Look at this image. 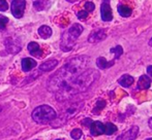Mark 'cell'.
I'll return each mask as SVG.
<instances>
[{"label":"cell","instance_id":"31","mask_svg":"<svg viewBox=\"0 0 152 140\" xmlns=\"http://www.w3.org/2000/svg\"><path fill=\"white\" fill-rule=\"evenodd\" d=\"M149 45H151V46H152V37H151L150 41H149Z\"/></svg>","mask_w":152,"mask_h":140},{"label":"cell","instance_id":"28","mask_svg":"<svg viewBox=\"0 0 152 140\" xmlns=\"http://www.w3.org/2000/svg\"><path fill=\"white\" fill-rule=\"evenodd\" d=\"M87 17H88V12H87V10H80V12H78V18L80 19V20H84Z\"/></svg>","mask_w":152,"mask_h":140},{"label":"cell","instance_id":"14","mask_svg":"<svg viewBox=\"0 0 152 140\" xmlns=\"http://www.w3.org/2000/svg\"><path fill=\"white\" fill-rule=\"evenodd\" d=\"M36 66V62L31 58H24L22 60V69L23 71L28 72Z\"/></svg>","mask_w":152,"mask_h":140},{"label":"cell","instance_id":"35","mask_svg":"<svg viewBox=\"0 0 152 140\" xmlns=\"http://www.w3.org/2000/svg\"><path fill=\"white\" fill-rule=\"evenodd\" d=\"M57 140H61V139H57Z\"/></svg>","mask_w":152,"mask_h":140},{"label":"cell","instance_id":"29","mask_svg":"<svg viewBox=\"0 0 152 140\" xmlns=\"http://www.w3.org/2000/svg\"><path fill=\"white\" fill-rule=\"evenodd\" d=\"M82 124L84 125L85 127H90L92 124V120L91 118H85V120H83Z\"/></svg>","mask_w":152,"mask_h":140},{"label":"cell","instance_id":"17","mask_svg":"<svg viewBox=\"0 0 152 140\" xmlns=\"http://www.w3.org/2000/svg\"><path fill=\"white\" fill-rule=\"evenodd\" d=\"M96 65L97 67H99L100 69H107V68H110L111 66L114 65V61H107L104 58L102 57H99V58L96 60Z\"/></svg>","mask_w":152,"mask_h":140},{"label":"cell","instance_id":"25","mask_svg":"<svg viewBox=\"0 0 152 140\" xmlns=\"http://www.w3.org/2000/svg\"><path fill=\"white\" fill-rule=\"evenodd\" d=\"M8 23V19L4 16H0V31L5 29L6 24Z\"/></svg>","mask_w":152,"mask_h":140},{"label":"cell","instance_id":"33","mask_svg":"<svg viewBox=\"0 0 152 140\" xmlns=\"http://www.w3.org/2000/svg\"><path fill=\"white\" fill-rule=\"evenodd\" d=\"M147 140H152V138H148V139H147Z\"/></svg>","mask_w":152,"mask_h":140},{"label":"cell","instance_id":"30","mask_svg":"<svg viewBox=\"0 0 152 140\" xmlns=\"http://www.w3.org/2000/svg\"><path fill=\"white\" fill-rule=\"evenodd\" d=\"M147 73H148L149 75L152 77V65L151 66H148V68H147Z\"/></svg>","mask_w":152,"mask_h":140},{"label":"cell","instance_id":"13","mask_svg":"<svg viewBox=\"0 0 152 140\" xmlns=\"http://www.w3.org/2000/svg\"><path fill=\"white\" fill-rule=\"evenodd\" d=\"M58 65V61L57 60H48L45 63H42L39 66V70L42 72H47V71H51L55 68V67Z\"/></svg>","mask_w":152,"mask_h":140},{"label":"cell","instance_id":"12","mask_svg":"<svg viewBox=\"0 0 152 140\" xmlns=\"http://www.w3.org/2000/svg\"><path fill=\"white\" fill-rule=\"evenodd\" d=\"M27 48H28L29 53H30L32 56L36 57V58H42V50L39 48V45L36 42L34 41L30 42L28 44V46H27Z\"/></svg>","mask_w":152,"mask_h":140},{"label":"cell","instance_id":"20","mask_svg":"<svg viewBox=\"0 0 152 140\" xmlns=\"http://www.w3.org/2000/svg\"><path fill=\"white\" fill-rule=\"evenodd\" d=\"M116 131H117V127L115 126V125H113L112 123H108V124H106V126H104V133H106L107 135L114 134Z\"/></svg>","mask_w":152,"mask_h":140},{"label":"cell","instance_id":"23","mask_svg":"<svg viewBox=\"0 0 152 140\" xmlns=\"http://www.w3.org/2000/svg\"><path fill=\"white\" fill-rule=\"evenodd\" d=\"M82 134H83L82 130H80V129H75V130H72V133H70V136H72L74 139L78 140L82 137Z\"/></svg>","mask_w":152,"mask_h":140},{"label":"cell","instance_id":"34","mask_svg":"<svg viewBox=\"0 0 152 140\" xmlns=\"http://www.w3.org/2000/svg\"><path fill=\"white\" fill-rule=\"evenodd\" d=\"M0 111H1V106H0Z\"/></svg>","mask_w":152,"mask_h":140},{"label":"cell","instance_id":"9","mask_svg":"<svg viewBox=\"0 0 152 140\" xmlns=\"http://www.w3.org/2000/svg\"><path fill=\"white\" fill-rule=\"evenodd\" d=\"M139 134V127L132 126L130 129H128L125 133H123L122 135L117 138V140H134L136 137Z\"/></svg>","mask_w":152,"mask_h":140},{"label":"cell","instance_id":"15","mask_svg":"<svg viewBox=\"0 0 152 140\" xmlns=\"http://www.w3.org/2000/svg\"><path fill=\"white\" fill-rule=\"evenodd\" d=\"M134 79L132 76L128 75V74H124V75H122L120 78H119L118 82L121 84L122 87H124V88H128V87H130L132 84H134Z\"/></svg>","mask_w":152,"mask_h":140},{"label":"cell","instance_id":"21","mask_svg":"<svg viewBox=\"0 0 152 140\" xmlns=\"http://www.w3.org/2000/svg\"><path fill=\"white\" fill-rule=\"evenodd\" d=\"M33 6L36 8V10H42L47 7L45 5V0H36V1H34Z\"/></svg>","mask_w":152,"mask_h":140},{"label":"cell","instance_id":"3","mask_svg":"<svg viewBox=\"0 0 152 140\" xmlns=\"http://www.w3.org/2000/svg\"><path fill=\"white\" fill-rule=\"evenodd\" d=\"M83 32V27L80 24H74L61 37L60 48L63 52H69L75 45L77 38Z\"/></svg>","mask_w":152,"mask_h":140},{"label":"cell","instance_id":"2","mask_svg":"<svg viewBox=\"0 0 152 140\" xmlns=\"http://www.w3.org/2000/svg\"><path fill=\"white\" fill-rule=\"evenodd\" d=\"M99 77V73L94 69H86L72 79L67 86L64 87L59 92L55 93V97L58 101H64L72 98L76 94L85 92L90 86Z\"/></svg>","mask_w":152,"mask_h":140},{"label":"cell","instance_id":"27","mask_svg":"<svg viewBox=\"0 0 152 140\" xmlns=\"http://www.w3.org/2000/svg\"><path fill=\"white\" fill-rule=\"evenodd\" d=\"M8 9V4L5 0H0V12H5Z\"/></svg>","mask_w":152,"mask_h":140},{"label":"cell","instance_id":"32","mask_svg":"<svg viewBox=\"0 0 152 140\" xmlns=\"http://www.w3.org/2000/svg\"><path fill=\"white\" fill-rule=\"evenodd\" d=\"M66 1H68V2H75V1H77V0H66Z\"/></svg>","mask_w":152,"mask_h":140},{"label":"cell","instance_id":"22","mask_svg":"<svg viewBox=\"0 0 152 140\" xmlns=\"http://www.w3.org/2000/svg\"><path fill=\"white\" fill-rule=\"evenodd\" d=\"M111 53L115 54V59H118L122 55V53H123V50H122V48L120 45H117L116 48H111Z\"/></svg>","mask_w":152,"mask_h":140},{"label":"cell","instance_id":"1","mask_svg":"<svg viewBox=\"0 0 152 140\" xmlns=\"http://www.w3.org/2000/svg\"><path fill=\"white\" fill-rule=\"evenodd\" d=\"M89 59L86 56H79L72 58L60 68L48 80V90L52 93H57L67 86L79 74L85 71L88 66Z\"/></svg>","mask_w":152,"mask_h":140},{"label":"cell","instance_id":"10","mask_svg":"<svg viewBox=\"0 0 152 140\" xmlns=\"http://www.w3.org/2000/svg\"><path fill=\"white\" fill-rule=\"evenodd\" d=\"M90 128V132L93 136H99L102 134H104V125L102 122H92Z\"/></svg>","mask_w":152,"mask_h":140},{"label":"cell","instance_id":"18","mask_svg":"<svg viewBox=\"0 0 152 140\" xmlns=\"http://www.w3.org/2000/svg\"><path fill=\"white\" fill-rule=\"evenodd\" d=\"M38 34L44 39H48L52 35V29L49 26H42L38 28Z\"/></svg>","mask_w":152,"mask_h":140},{"label":"cell","instance_id":"16","mask_svg":"<svg viewBox=\"0 0 152 140\" xmlns=\"http://www.w3.org/2000/svg\"><path fill=\"white\" fill-rule=\"evenodd\" d=\"M150 84H151L150 78L147 75H142L138 82V89H140V90H146V89H148L150 87Z\"/></svg>","mask_w":152,"mask_h":140},{"label":"cell","instance_id":"5","mask_svg":"<svg viewBox=\"0 0 152 140\" xmlns=\"http://www.w3.org/2000/svg\"><path fill=\"white\" fill-rule=\"evenodd\" d=\"M83 106V102H77V103H72L68 106H66L62 112L60 113V115L57 118H55L54 124H52V126L54 128H57V127H60L64 123H66V121H68L69 118H72V116H75L77 113H78L79 110L82 108Z\"/></svg>","mask_w":152,"mask_h":140},{"label":"cell","instance_id":"4","mask_svg":"<svg viewBox=\"0 0 152 140\" xmlns=\"http://www.w3.org/2000/svg\"><path fill=\"white\" fill-rule=\"evenodd\" d=\"M57 118V113L51 106L40 105L32 111V118L37 124H47Z\"/></svg>","mask_w":152,"mask_h":140},{"label":"cell","instance_id":"8","mask_svg":"<svg viewBox=\"0 0 152 140\" xmlns=\"http://www.w3.org/2000/svg\"><path fill=\"white\" fill-rule=\"evenodd\" d=\"M100 14H102V19L104 22H110L113 19L112 9L110 6V0H104L100 6Z\"/></svg>","mask_w":152,"mask_h":140},{"label":"cell","instance_id":"11","mask_svg":"<svg viewBox=\"0 0 152 140\" xmlns=\"http://www.w3.org/2000/svg\"><path fill=\"white\" fill-rule=\"evenodd\" d=\"M106 36L107 35H106L104 30L99 29V30L91 33L90 36H89V38H88V41L92 42V43H94V42H99V41H102V40H104V38H106Z\"/></svg>","mask_w":152,"mask_h":140},{"label":"cell","instance_id":"26","mask_svg":"<svg viewBox=\"0 0 152 140\" xmlns=\"http://www.w3.org/2000/svg\"><path fill=\"white\" fill-rule=\"evenodd\" d=\"M94 8H95V5H94V3H92V2L87 1L86 3H85V9H86L87 12H93Z\"/></svg>","mask_w":152,"mask_h":140},{"label":"cell","instance_id":"7","mask_svg":"<svg viewBox=\"0 0 152 140\" xmlns=\"http://www.w3.org/2000/svg\"><path fill=\"white\" fill-rule=\"evenodd\" d=\"M5 48L6 51L10 54H17L21 51V42L18 38H14V37H8L5 40Z\"/></svg>","mask_w":152,"mask_h":140},{"label":"cell","instance_id":"6","mask_svg":"<svg viewBox=\"0 0 152 140\" xmlns=\"http://www.w3.org/2000/svg\"><path fill=\"white\" fill-rule=\"evenodd\" d=\"M25 6H26V1L25 0H14L10 5L12 14H14L15 18L20 19L24 14Z\"/></svg>","mask_w":152,"mask_h":140},{"label":"cell","instance_id":"19","mask_svg":"<svg viewBox=\"0 0 152 140\" xmlns=\"http://www.w3.org/2000/svg\"><path fill=\"white\" fill-rule=\"evenodd\" d=\"M118 12L121 17L127 18V17H129L130 14H132V8L126 5H120V6H118Z\"/></svg>","mask_w":152,"mask_h":140},{"label":"cell","instance_id":"24","mask_svg":"<svg viewBox=\"0 0 152 140\" xmlns=\"http://www.w3.org/2000/svg\"><path fill=\"white\" fill-rule=\"evenodd\" d=\"M104 106H106V102H104V100H98L97 103H96L95 109H94V112H96L95 114H97V112L99 111V110H102V108H104Z\"/></svg>","mask_w":152,"mask_h":140}]
</instances>
